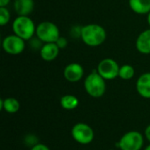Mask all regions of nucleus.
<instances>
[{
    "label": "nucleus",
    "mask_w": 150,
    "mask_h": 150,
    "mask_svg": "<svg viewBox=\"0 0 150 150\" xmlns=\"http://www.w3.org/2000/svg\"><path fill=\"white\" fill-rule=\"evenodd\" d=\"M81 39L90 47H98L102 45L106 39L105 29L97 24H89L82 26Z\"/></svg>",
    "instance_id": "f257e3e1"
},
{
    "label": "nucleus",
    "mask_w": 150,
    "mask_h": 150,
    "mask_svg": "<svg viewBox=\"0 0 150 150\" xmlns=\"http://www.w3.org/2000/svg\"><path fill=\"white\" fill-rule=\"evenodd\" d=\"M34 22L28 16H18L12 22V31L14 34L25 40H30L36 34Z\"/></svg>",
    "instance_id": "f03ea898"
},
{
    "label": "nucleus",
    "mask_w": 150,
    "mask_h": 150,
    "mask_svg": "<svg viewBox=\"0 0 150 150\" xmlns=\"http://www.w3.org/2000/svg\"><path fill=\"white\" fill-rule=\"evenodd\" d=\"M84 89L86 92L92 98H101L106 90L105 80L98 74L97 69H94L89 74L84 80Z\"/></svg>",
    "instance_id": "7ed1b4c3"
},
{
    "label": "nucleus",
    "mask_w": 150,
    "mask_h": 150,
    "mask_svg": "<svg viewBox=\"0 0 150 150\" xmlns=\"http://www.w3.org/2000/svg\"><path fill=\"white\" fill-rule=\"evenodd\" d=\"M36 36L44 43L56 42L60 37V31L54 23L43 21L36 27Z\"/></svg>",
    "instance_id": "20e7f679"
},
{
    "label": "nucleus",
    "mask_w": 150,
    "mask_h": 150,
    "mask_svg": "<svg viewBox=\"0 0 150 150\" xmlns=\"http://www.w3.org/2000/svg\"><path fill=\"white\" fill-rule=\"evenodd\" d=\"M120 150H141L144 144V137L138 131L126 133L119 142Z\"/></svg>",
    "instance_id": "39448f33"
},
{
    "label": "nucleus",
    "mask_w": 150,
    "mask_h": 150,
    "mask_svg": "<svg viewBox=\"0 0 150 150\" xmlns=\"http://www.w3.org/2000/svg\"><path fill=\"white\" fill-rule=\"evenodd\" d=\"M72 138L79 144L88 145L94 140V131L86 123L79 122L73 126L71 129Z\"/></svg>",
    "instance_id": "423d86ee"
},
{
    "label": "nucleus",
    "mask_w": 150,
    "mask_h": 150,
    "mask_svg": "<svg viewBox=\"0 0 150 150\" xmlns=\"http://www.w3.org/2000/svg\"><path fill=\"white\" fill-rule=\"evenodd\" d=\"M120 68L115 60L105 58L98 63L97 70L105 80H112L119 76Z\"/></svg>",
    "instance_id": "0eeeda50"
},
{
    "label": "nucleus",
    "mask_w": 150,
    "mask_h": 150,
    "mask_svg": "<svg viewBox=\"0 0 150 150\" xmlns=\"http://www.w3.org/2000/svg\"><path fill=\"white\" fill-rule=\"evenodd\" d=\"M2 47L4 51L9 54H19L25 49V40L16 34H11L3 40Z\"/></svg>",
    "instance_id": "6e6552de"
},
{
    "label": "nucleus",
    "mask_w": 150,
    "mask_h": 150,
    "mask_svg": "<svg viewBox=\"0 0 150 150\" xmlns=\"http://www.w3.org/2000/svg\"><path fill=\"white\" fill-rule=\"evenodd\" d=\"M83 74L84 70L83 66L76 62L68 64L63 70V76L65 79L70 83H76L80 81L83 78Z\"/></svg>",
    "instance_id": "1a4fd4ad"
},
{
    "label": "nucleus",
    "mask_w": 150,
    "mask_h": 150,
    "mask_svg": "<svg viewBox=\"0 0 150 150\" xmlns=\"http://www.w3.org/2000/svg\"><path fill=\"white\" fill-rule=\"evenodd\" d=\"M136 91L141 97L150 98V72L139 76L136 81Z\"/></svg>",
    "instance_id": "9d476101"
},
{
    "label": "nucleus",
    "mask_w": 150,
    "mask_h": 150,
    "mask_svg": "<svg viewBox=\"0 0 150 150\" xmlns=\"http://www.w3.org/2000/svg\"><path fill=\"white\" fill-rule=\"evenodd\" d=\"M60 48L55 42H49L43 44L42 47L40 50V57L46 62L54 61L59 54Z\"/></svg>",
    "instance_id": "9b49d317"
},
{
    "label": "nucleus",
    "mask_w": 150,
    "mask_h": 150,
    "mask_svg": "<svg viewBox=\"0 0 150 150\" xmlns=\"http://www.w3.org/2000/svg\"><path fill=\"white\" fill-rule=\"evenodd\" d=\"M135 46L140 53L143 54H150V28L139 34L136 40Z\"/></svg>",
    "instance_id": "f8f14e48"
},
{
    "label": "nucleus",
    "mask_w": 150,
    "mask_h": 150,
    "mask_svg": "<svg viewBox=\"0 0 150 150\" xmlns=\"http://www.w3.org/2000/svg\"><path fill=\"white\" fill-rule=\"evenodd\" d=\"M34 9L33 0H14V10L18 16H28Z\"/></svg>",
    "instance_id": "ddd939ff"
},
{
    "label": "nucleus",
    "mask_w": 150,
    "mask_h": 150,
    "mask_svg": "<svg viewBox=\"0 0 150 150\" xmlns=\"http://www.w3.org/2000/svg\"><path fill=\"white\" fill-rule=\"evenodd\" d=\"M0 108L4 110L7 113H16L18 112L20 108V104L18 99L14 98H1L0 99Z\"/></svg>",
    "instance_id": "4468645a"
},
{
    "label": "nucleus",
    "mask_w": 150,
    "mask_h": 150,
    "mask_svg": "<svg viewBox=\"0 0 150 150\" xmlns=\"http://www.w3.org/2000/svg\"><path fill=\"white\" fill-rule=\"evenodd\" d=\"M129 6L137 14H149L150 12V0H129Z\"/></svg>",
    "instance_id": "2eb2a0df"
},
{
    "label": "nucleus",
    "mask_w": 150,
    "mask_h": 150,
    "mask_svg": "<svg viewBox=\"0 0 150 150\" xmlns=\"http://www.w3.org/2000/svg\"><path fill=\"white\" fill-rule=\"evenodd\" d=\"M60 104L63 109H65L67 111H71V110L76 109L78 106L79 100L76 96L68 94V95H64L63 97L61 98Z\"/></svg>",
    "instance_id": "dca6fc26"
},
{
    "label": "nucleus",
    "mask_w": 150,
    "mask_h": 150,
    "mask_svg": "<svg viewBox=\"0 0 150 150\" xmlns=\"http://www.w3.org/2000/svg\"><path fill=\"white\" fill-rule=\"evenodd\" d=\"M134 69L132 65L124 64L120 68L119 76L123 80H130L134 76Z\"/></svg>",
    "instance_id": "f3484780"
},
{
    "label": "nucleus",
    "mask_w": 150,
    "mask_h": 150,
    "mask_svg": "<svg viewBox=\"0 0 150 150\" xmlns=\"http://www.w3.org/2000/svg\"><path fill=\"white\" fill-rule=\"evenodd\" d=\"M11 18V14L6 7H0V25H5Z\"/></svg>",
    "instance_id": "a211bd4d"
},
{
    "label": "nucleus",
    "mask_w": 150,
    "mask_h": 150,
    "mask_svg": "<svg viewBox=\"0 0 150 150\" xmlns=\"http://www.w3.org/2000/svg\"><path fill=\"white\" fill-rule=\"evenodd\" d=\"M31 42H30V45H31V47L33 48V49H39V50H40V48L42 47V40H40L38 37L37 38H32L31 40Z\"/></svg>",
    "instance_id": "6ab92c4d"
},
{
    "label": "nucleus",
    "mask_w": 150,
    "mask_h": 150,
    "mask_svg": "<svg viewBox=\"0 0 150 150\" xmlns=\"http://www.w3.org/2000/svg\"><path fill=\"white\" fill-rule=\"evenodd\" d=\"M55 43H56V45L58 46V47H59L60 49H63V48H65V47H67V45H68V40H67L66 38L60 36L59 39L56 40Z\"/></svg>",
    "instance_id": "aec40b11"
},
{
    "label": "nucleus",
    "mask_w": 150,
    "mask_h": 150,
    "mask_svg": "<svg viewBox=\"0 0 150 150\" xmlns=\"http://www.w3.org/2000/svg\"><path fill=\"white\" fill-rule=\"evenodd\" d=\"M31 150H50L49 148L45 145V144H42V143H37L35 144L34 146L32 147Z\"/></svg>",
    "instance_id": "412c9836"
},
{
    "label": "nucleus",
    "mask_w": 150,
    "mask_h": 150,
    "mask_svg": "<svg viewBox=\"0 0 150 150\" xmlns=\"http://www.w3.org/2000/svg\"><path fill=\"white\" fill-rule=\"evenodd\" d=\"M145 138L148 140V142L150 143V124L145 129Z\"/></svg>",
    "instance_id": "4be33fe9"
},
{
    "label": "nucleus",
    "mask_w": 150,
    "mask_h": 150,
    "mask_svg": "<svg viewBox=\"0 0 150 150\" xmlns=\"http://www.w3.org/2000/svg\"><path fill=\"white\" fill-rule=\"evenodd\" d=\"M11 0H0V7H5Z\"/></svg>",
    "instance_id": "5701e85b"
},
{
    "label": "nucleus",
    "mask_w": 150,
    "mask_h": 150,
    "mask_svg": "<svg viewBox=\"0 0 150 150\" xmlns=\"http://www.w3.org/2000/svg\"><path fill=\"white\" fill-rule=\"evenodd\" d=\"M148 23H149V25L150 26V12L148 14Z\"/></svg>",
    "instance_id": "b1692460"
},
{
    "label": "nucleus",
    "mask_w": 150,
    "mask_h": 150,
    "mask_svg": "<svg viewBox=\"0 0 150 150\" xmlns=\"http://www.w3.org/2000/svg\"><path fill=\"white\" fill-rule=\"evenodd\" d=\"M144 150H150V144L149 145V146H148V147H147V148H146V149H145Z\"/></svg>",
    "instance_id": "393cba45"
},
{
    "label": "nucleus",
    "mask_w": 150,
    "mask_h": 150,
    "mask_svg": "<svg viewBox=\"0 0 150 150\" xmlns=\"http://www.w3.org/2000/svg\"><path fill=\"white\" fill-rule=\"evenodd\" d=\"M109 150H113V149H109Z\"/></svg>",
    "instance_id": "a878e982"
}]
</instances>
